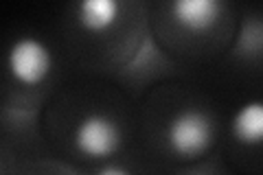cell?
Instances as JSON below:
<instances>
[{"label":"cell","mask_w":263,"mask_h":175,"mask_svg":"<svg viewBox=\"0 0 263 175\" xmlns=\"http://www.w3.org/2000/svg\"><path fill=\"white\" fill-rule=\"evenodd\" d=\"M97 175H132L127 169H123V166H117V164H108L103 166L101 171H99Z\"/></svg>","instance_id":"7"},{"label":"cell","mask_w":263,"mask_h":175,"mask_svg":"<svg viewBox=\"0 0 263 175\" xmlns=\"http://www.w3.org/2000/svg\"><path fill=\"white\" fill-rule=\"evenodd\" d=\"M230 131L246 147H263V99H248L237 107Z\"/></svg>","instance_id":"4"},{"label":"cell","mask_w":263,"mask_h":175,"mask_svg":"<svg viewBox=\"0 0 263 175\" xmlns=\"http://www.w3.org/2000/svg\"><path fill=\"white\" fill-rule=\"evenodd\" d=\"M215 138V123L200 107H184L167 125V145L176 155L195 158L204 153Z\"/></svg>","instance_id":"1"},{"label":"cell","mask_w":263,"mask_h":175,"mask_svg":"<svg viewBox=\"0 0 263 175\" xmlns=\"http://www.w3.org/2000/svg\"><path fill=\"white\" fill-rule=\"evenodd\" d=\"M121 11L123 7L117 0H81L77 5V20L84 31L103 33L121 20Z\"/></svg>","instance_id":"6"},{"label":"cell","mask_w":263,"mask_h":175,"mask_svg":"<svg viewBox=\"0 0 263 175\" xmlns=\"http://www.w3.org/2000/svg\"><path fill=\"white\" fill-rule=\"evenodd\" d=\"M121 127L119 123L101 112L84 116L75 127V147L84 155L101 160L110 158L121 147Z\"/></svg>","instance_id":"3"},{"label":"cell","mask_w":263,"mask_h":175,"mask_svg":"<svg viewBox=\"0 0 263 175\" xmlns=\"http://www.w3.org/2000/svg\"><path fill=\"white\" fill-rule=\"evenodd\" d=\"M219 0H176L171 3V15L186 31H206L219 20Z\"/></svg>","instance_id":"5"},{"label":"cell","mask_w":263,"mask_h":175,"mask_svg":"<svg viewBox=\"0 0 263 175\" xmlns=\"http://www.w3.org/2000/svg\"><path fill=\"white\" fill-rule=\"evenodd\" d=\"M7 68L22 86H37L53 70V51L42 37L22 35L11 42Z\"/></svg>","instance_id":"2"}]
</instances>
